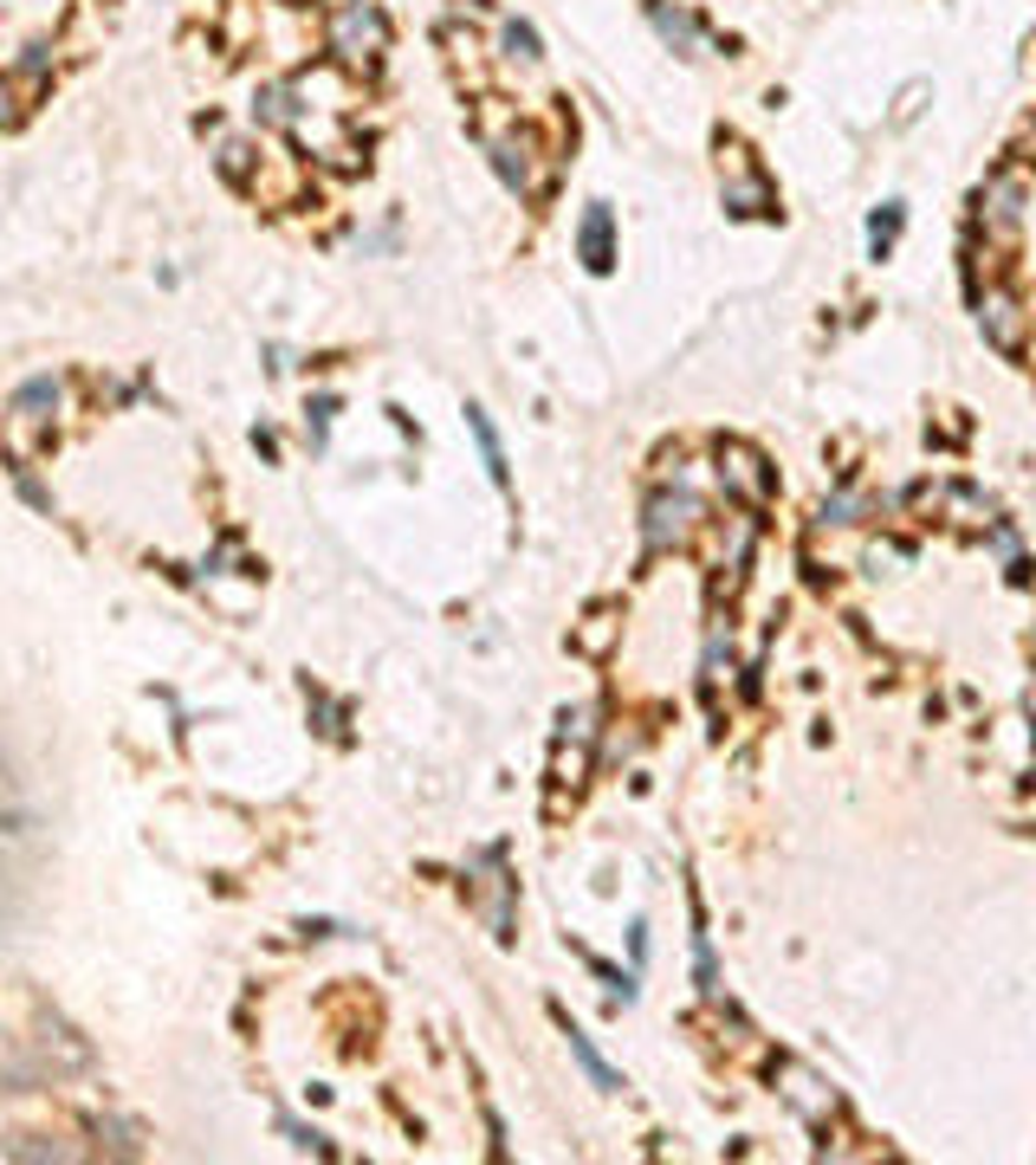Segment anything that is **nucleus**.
Returning a JSON list of instances; mask_svg holds the SVG:
<instances>
[{"label": "nucleus", "mask_w": 1036, "mask_h": 1165, "mask_svg": "<svg viewBox=\"0 0 1036 1165\" xmlns=\"http://www.w3.org/2000/svg\"><path fill=\"white\" fill-rule=\"evenodd\" d=\"M525 155H532V149H525V143H499V136H493V168H499V175H506V181H512V188H519V194H525V188H532V181H538V175H532V162H525Z\"/></svg>", "instance_id": "9d476101"}, {"label": "nucleus", "mask_w": 1036, "mask_h": 1165, "mask_svg": "<svg viewBox=\"0 0 1036 1165\" xmlns=\"http://www.w3.org/2000/svg\"><path fill=\"white\" fill-rule=\"evenodd\" d=\"M331 45H337L344 65H369V58L389 45V26H382V13H376L369 0H344L337 19H331Z\"/></svg>", "instance_id": "f257e3e1"}, {"label": "nucleus", "mask_w": 1036, "mask_h": 1165, "mask_svg": "<svg viewBox=\"0 0 1036 1165\" xmlns=\"http://www.w3.org/2000/svg\"><path fill=\"white\" fill-rule=\"evenodd\" d=\"M979 220H985V233L1011 240V233L1024 227V181H1018V175H992V181L979 188Z\"/></svg>", "instance_id": "7ed1b4c3"}, {"label": "nucleus", "mask_w": 1036, "mask_h": 1165, "mask_svg": "<svg viewBox=\"0 0 1036 1165\" xmlns=\"http://www.w3.org/2000/svg\"><path fill=\"white\" fill-rule=\"evenodd\" d=\"M979 324H985V337H992L998 350H1018V343H1024V317H1018V304H1011L1005 292H985V298H979Z\"/></svg>", "instance_id": "423d86ee"}, {"label": "nucleus", "mask_w": 1036, "mask_h": 1165, "mask_svg": "<svg viewBox=\"0 0 1036 1165\" xmlns=\"http://www.w3.org/2000/svg\"><path fill=\"white\" fill-rule=\"evenodd\" d=\"M694 959H700V991H719V972H713V939L694 933Z\"/></svg>", "instance_id": "dca6fc26"}, {"label": "nucleus", "mask_w": 1036, "mask_h": 1165, "mask_svg": "<svg viewBox=\"0 0 1036 1165\" xmlns=\"http://www.w3.org/2000/svg\"><path fill=\"white\" fill-rule=\"evenodd\" d=\"M719 486L739 492L745 505H765V499H771V466H765L752 447H719Z\"/></svg>", "instance_id": "20e7f679"}, {"label": "nucleus", "mask_w": 1036, "mask_h": 1165, "mask_svg": "<svg viewBox=\"0 0 1036 1165\" xmlns=\"http://www.w3.org/2000/svg\"><path fill=\"white\" fill-rule=\"evenodd\" d=\"M467 434H473V447H480V460H486L493 486H506V479H512V466H506V447H499V434H493L486 408H467Z\"/></svg>", "instance_id": "6e6552de"}, {"label": "nucleus", "mask_w": 1036, "mask_h": 1165, "mask_svg": "<svg viewBox=\"0 0 1036 1165\" xmlns=\"http://www.w3.org/2000/svg\"><path fill=\"white\" fill-rule=\"evenodd\" d=\"M570 1056H577V1069H583L596 1088H622V1082H616V1069H609V1062L590 1049V1037H583V1030H570Z\"/></svg>", "instance_id": "9b49d317"}, {"label": "nucleus", "mask_w": 1036, "mask_h": 1165, "mask_svg": "<svg viewBox=\"0 0 1036 1165\" xmlns=\"http://www.w3.org/2000/svg\"><path fill=\"white\" fill-rule=\"evenodd\" d=\"M726 207H732V214H765V207H771V188H765L758 175H745V181L726 188Z\"/></svg>", "instance_id": "f8f14e48"}, {"label": "nucleus", "mask_w": 1036, "mask_h": 1165, "mask_svg": "<svg viewBox=\"0 0 1036 1165\" xmlns=\"http://www.w3.org/2000/svg\"><path fill=\"white\" fill-rule=\"evenodd\" d=\"M331 415H337V402H331V395H318V402H311V447H324V434H331Z\"/></svg>", "instance_id": "f3484780"}, {"label": "nucleus", "mask_w": 1036, "mask_h": 1165, "mask_svg": "<svg viewBox=\"0 0 1036 1165\" xmlns=\"http://www.w3.org/2000/svg\"><path fill=\"white\" fill-rule=\"evenodd\" d=\"M506 52L525 58V65H538V32H532L525 19H512V26H506Z\"/></svg>", "instance_id": "4468645a"}, {"label": "nucleus", "mask_w": 1036, "mask_h": 1165, "mask_svg": "<svg viewBox=\"0 0 1036 1165\" xmlns=\"http://www.w3.org/2000/svg\"><path fill=\"white\" fill-rule=\"evenodd\" d=\"M856 512H862V499H856V492L823 499V525H856Z\"/></svg>", "instance_id": "2eb2a0df"}, {"label": "nucleus", "mask_w": 1036, "mask_h": 1165, "mask_svg": "<svg viewBox=\"0 0 1036 1165\" xmlns=\"http://www.w3.org/2000/svg\"><path fill=\"white\" fill-rule=\"evenodd\" d=\"M577 253H583V266H590V272H609V266H616V246H609V207H603V201H590V207H583Z\"/></svg>", "instance_id": "39448f33"}, {"label": "nucleus", "mask_w": 1036, "mask_h": 1165, "mask_svg": "<svg viewBox=\"0 0 1036 1165\" xmlns=\"http://www.w3.org/2000/svg\"><path fill=\"white\" fill-rule=\"evenodd\" d=\"M694 518H700V499H694L687 486L655 492V499H648V525H642V538H648L655 551H668V544H681V538L694 531Z\"/></svg>", "instance_id": "f03ea898"}, {"label": "nucleus", "mask_w": 1036, "mask_h": 1165, "mask_svg": "<svg viewBox=\"0 0 1036 1165\" xmlns=\"http://www.w3.org/2000/svg\"><path fill=\"white\" fill-rule=\"evenodd\" d=\"M52 402H58V382H52V376H32V382L13 389V415H19V421H45Z\"/></svg>", "instance_id": "1a4fd4ad"}, {"label": "nucleus", "mask_w": 1036, "mask_h": 1165, "mask_svg": "<svg viewBox=\"0 0 1036 1165\" xmlns=\"http://www.w3.org/2000/svg\"><path fill=\"white\" fill-rule=\"evenodd\" d=\"M648 19H655V32L674 45V52H700V19L694 13H681V6H668V0H648Z\"/></svg>", "instance_id": "0eeeda50"}, {"label": "nucleus", "mask_w": 1036, "mask_h": 1165, "mask_svg": "<svg viewBox=\"0 0 1036 1165\" xmlns=\"http://www.w3.org/2000/svg\"><path fill=\"white\" fill-rule=\"evenodd\" d=\"M279 1127H285V1134H292V1140H298V1147H318V1153H324V1134H311V1127H298V1121H292V1114H285V1121H279Z\"/></svg>", "instance_id": "a211bd4d"}, {"label": "nucleus", "mask_w": 1036, "mask_h": 1165, "mask_svg": "<svg viewBox=\"0 0 1036 1165\" xmlns=\"http://www.w3.org/2000/svg\"><path fill=\"white\" fill-rule=\"evenodd\" d=\"M894 233H901V201H888V207L869 220V240H875V253H888V246H894Z\"/></svg>", "instance_id": "ddd939ff"}]
</instances>
